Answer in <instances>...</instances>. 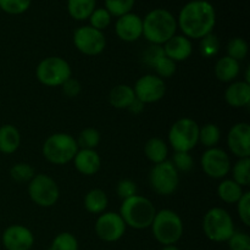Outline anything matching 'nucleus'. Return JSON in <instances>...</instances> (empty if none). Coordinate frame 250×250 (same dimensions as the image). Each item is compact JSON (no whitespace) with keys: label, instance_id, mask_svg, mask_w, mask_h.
Masks as SVG:
<instances>
[{"label":"nucleus","instance_id":"f257e3e1","mask_svg":"<svg viewBox=\"0 0 250 250\" xmlns=\"http://www.w3.org/2000/svg\"><path fill=\"white\" fill-rule=\"evenodd\" d=\"M216 23L214 6L207 0H192L181 9L177 27L188 39H202L212 33Z\"/></svg>","mask_w":250,"mask_h":250},{"label":"nucleus","instance_id":"f03ea898","mask_svg":"<svg viewBox=\"0 0 250 250\" xmlns=\"http://www.w3.org/2000/svg\"><path fill=\"white\" fill-rule=\"evenodd\" d=\"M177 31V20L166 9H154L143 19V37L150 44L164 45Z\"/></svg>","mask_w":250,"mask_h":250},{"label":"nucleus","instance_id":"7ed1b4c3","mask_svg":"<svg viewBox=\"0 0 250 250\" xmlns=\"http://www.w3.org/2000/svg\"><path fill=\"white\" fill-rule=\"evenodd\" d=\"M119 214L126 226L134 229H144L150 227L153 224L156 209L150 199L137 194L128 199L122 200Z\"/></svg>","mask_w":250,"mask_h":250},{"label":"nucleus","instance_id":"20e7f679","mask_svg":"<svg viewBox=\"0 0 250 250\" xmlns=\"http://www.w3.org/2000/svg\"><path fill=\"white\" fill-rule=\"evenodd\" d=\"M154 238L161 246L176 244L183 236V221L177 212L170 209L156 211L151 224Z\"/></svg>","mask_w":250,"mask_h":250},{"label":"nucleus","instance_id":"39448f33","mask_svg":"<svg viewBox=\"0 0 250 250\" xmlns=\"http://www.w3.org/2000/svg\"><path fill=\"white\" fill-rule=\"evenodd\" d=\"M78 149L80 148L75 137L68 133L59 132L51 134L45 139L42 153L45 160L53 165H66L73 160Z\"/></svg>","mask_w":250,"mask_h":250},{"label":"nucleus","instance_id":"423d86ee","mask_svg":"<svg viewBox=\"0 0 250 250\" xmlns=\"http://www.w3.org/2000/svg\"><path fill=\"white\" fill-rule=\"evenodd\" d=\"M203 231L209 241L215 243L227 242L236 232L231 214L224 208H211L203 219Z\"/></svg>","mask_w":250,"mask_h":250},{"label":"nucleus","instance_id":"0eeeda50","mask_svg":"<svg viewBox=\"0 0 250 250\" xmlns=\"http://www.w3.org/2000/svg\"><path fill=\"white\" fill-rule=\"evenodd\" d=\"M36 77L46 87H61L72 77L71 66L60 56H49L42 60L36 68Z\"/></svg>","mask_w":250,"mask_h":250},{"label":"nucleus","instance_id":"6e6552de","mask_svg":"<svg viewBox=\"0 0 250 250\" xmlns=\"http://www.w3.org/2000/svg\"><path fill=\"white\" fill-rule=\"evenodd\" d=\"M199 125L189 117H182L171 126L168 143L175 151L189 153L199 143Z\"/></svg>","mask_w":250,"mask_h":250},{"label":"nucleus","instance_id":"1a4fd4ad","mask_svg":"<svg viewBox=\"0 0 250 250\" xmlns=\"http://www.w3.org/2000/svg\"><path fill=\"white\" fill-rule=\"evenodd\" d=\"M149 185L156 194L167 197L177 190L180 185V172L176 170L171 160L155 164L149 173Z\"/></svg>","mask_w":250,"mask_h":250},{"label":"nucleus","instance_id":"9d476101","mask_svg":"<svg viewBox=\"0 0 250 250\" xmlns=\"http://www.w3.org/2000/svg\"><path fill=\"white\" fill-rule=\"evenodd\" d=\"M28 195L38 207L50 208L58 203L60 189L54 178L45 173H38L28 182Z\"/></svg>","mask_w":250,"mask_h":250},{"label":"nucleus","instance_id":"9b49d317","mask_svg":"<svg viewBox=\"0 0 250 250\" xmlns=\"http://www.w3.org/2000/svg\"><path fill=\"white\" fill-rule=\"evenodd\" d=\"M73 44L78 51L88 56L99 55L106 46V38L102 31L92 26H82L73 33Z\"/></svg>","mask_w":250,"mask_h":250},{"label":"nucleus","instance_id":"f8f14e48","mask_svg":"<svg viewBox=\"0 0 250 250\" xmlns=\"http://www.w3.org/2000/svg\"><path fill=\"white\" fill-rule=\"evenodd\" d=\"M204 173L215 180L225 178L231 172V159L229 155L221 148H210L203 153L200 159Z\"/></svg>","mask_w":250,"mask_h":250},{"label":"nucleus","instance_id":"ddd939ff","mask_svg":"<svg viewBox=\"0 0 250 250\" xmlns=\"http://www.w3.org/2000/svg\"><path fill=\"white\" fill-rule=\"evenodd\" d=\"M126 224L117 212H103L97 219L94 229L99 239L106 243L120 241L126 233Z\"/></svg>","mask_w":250,"mask_h":250},{"label":"nucleus","instance_id":"4468645a","mask_svg":"<svg viewBox=\"0 0 250 250\" xmlns=\"http://www.w3.org/2000/svg\"><path fill=\"white\" fill-rule=\"evenodd\" d=\"M133 88L136 98L146 104L156 103L164 98L166 93V84L163 78L156 75H144L138 78Z\"/></svg>","mask_w":250,"mask_h":250},{"label":"nucleus","instance_id":"2eb2a0df","mask_svg":"<svg viewBox=\"0 0 250 250\" xmlns=\"http://www.w3.org/2000/svg\"><path fill=\"white\" fill-rule=\"evenodd\" d=\"M227 146L237 158H250V125L247 122L233 125L227 134Z\"/></svg>","mask_w":250,"mask_h":250},{"label":"nucleus","instance_id":"dca6fc26","mask_svg":"<svg viewBox=\"0 0 250 250\" xmlns=\"http://www.w3.org/2000/svg\"><path fill=\"white\" fill-rule=\"evenodd\" d=\"M1 241L6 250H31L34 244V234L28 227L11 225L4 231Z\"/></svg>","mask_w":250,"mask_h":250},{"label":"nucleus","instance_id":"f3484780","mask_svg":"<svg viewBox=\"0 0 250 250\" xmlns=\"http://www.w3.org/2000/svg\"><path fill=\"white\" fill-rule=\"evenodd\" d=\"M117 37L124 42H136L143 36V19L133 12L119 17L115 24Z\"/></svg>","mask_w":250,"mask_h":250},{"label":"nucleus","instance_id":"a211bd4d","mask_svg":"<svg viewBox=\"0 0 250 250\" xmlns=\"http://www.w3.org/2000/svg\"><path fill=\"white\" fill-rule=\"evenodd\" d=\"M72 161L76 170L84 176L95 175L102 166V159L95 149H78Z\"/></svg>","mask_w":250,"mask_h":250},{"label":"nucleus","instance_id":"6ab92c4d","mask_svg":"<svg viewBox=\"0 0 250 250\" xmlns=\"http://www.w3.org/2000/svg\"><path fill=\"white\" fill-rule=\"evenodd\" d=\"M164 53L175 62L185 61L192 55L193 45L190 39L182 36H173L163 45Z\"/></svg>","mask_w":250,"mask_h":250},{"label":"nucleus","instance_id":"aec40b11","mask_svg":"<svg viewBox=\"0 0 250 250\" xmlns=\"http://www.w3.org/2000/svg\"><path fill=\"white\" fill-rule=\"evenodd\" d=\"M225 100L232 107H246L250 104V83L233 82L225 90Z\"/></svg>","mask_w":250,"mask_h":250},{"label":"nucleus","instance_id":"412c9836","mask_svg":"<svg viewBox=\"0 0 250 250\" xmlns=\"http://www.w3.org/2000/svg\"><path fill=\"white\" fill-rule=\"evenodd\" d=\"M239 72H241L239 61L227 55L220 58L215 63V76L221 82H232L238 77Z\"/></svg>","mask_w":250,"mask_h":250},{"label":"nucleus","instance_id":"4be33fe9","mask_svg":"<svg viewBox=\"0 0 250 250\" xmlns=\"http://www.w3.org/2000/svg\"><path fill=\"white\" fill-rule=\"evenodd\" d=\"M136 100V94L131 85L119 84L110 90L109 103L115 109H128L129 105Z\"/></svg>","mask_w":250,"mask_h":250},{"label":"nucleus","instance_id":"5701e85b","mask_svg":"<svg viewBox=\"0 0 250 250\" xmlns=\"http://www.w3.org/2000/svg\"><path fill=\"white\" fill-rule=\"evenodd\" d=\"M21 144L20 131L12 125H4L0 127V153L12 154Z\"/></svg>","mask_w":250,"mask_h":250},{"label":"nucleus","instance_id":"b1692460","mask_svg":"<svg viewBox=\"0 0 250 250\" xmlns=\"http://www.w3.org/2000/svg\"><path fill=\"white\" fill-rule=\"evenodd\" d=\"M144 154H146V159L155 165V164H160L167 160L168 146L165 141L158 138V137H154V138L149 139L144 146Z\"/></svg>","mask_w":250,"mask_h":250},{"label":"nucleus","instance_id":"393cba45","mask_svg":"<svg viewBox=\"0 0 250 250\" xmlns=\"http://www.w3.org/2000/svg\"><path fill=\"white\" fill-rule=\"evenodd\" d=\"M107 204H109V199H107L106 193L99 188L90 189L84 197V208L90 214H103L106 210Z\"/></svg>","mask_w":250,"mask_h":250},{"label":"nucleus","instance_id":"a878e982","mask_svg":"<svg viewBox=\"0 0 250 250\" xmlns=\"http://www.w3.org/2000/svg\"><path fill=\"white\" fill-rule=\"evenodd\" d=\"M243 187L234 182L233 180H224L217 187V195L222 202L227 204H237L243 195Z\"/></svg>","mask_w":250,"mask_h":250},{"label":"nucleus","instance_id":"bb28decb","mask_svg":"<svg viewBox=\"0 0 250 250\" xmlns=\"http://www.w3.org/2000/svg\"><path fill=\"white\" fill-rule=\"evenodd\" d=\"M95 0H67L68 14L77 21L89 19L92 12L95 10Z\"/></svg>","mask_w":250,"mask_h":250},{"label":"nucleus","instance_id":"cd10ccee","mask_svg":"<svg viewBox=\"0 0 250 250\" xmlns=\"http://www.w3.org/2000/svg\"><path fill=\"white\" fill-rule=\"evenodd\" d=\"M221 139V129L215 124H205L199 127V143L207 149L215 148Z\"/></svg>","mask_w":250,"mask_h":250},{"label":"nucleus","instance_id":"c85d7f7f","mask_svg":"<svg viewBox=\"0 0 250 250\" xmlns=\"http://www.w3.org/2000/svg\"><path fill=\"white\" fill-rule=\"evenodd\" d=\"M232 171V180L238 183L241 187H248L250 185V158L239 159Z\"/></svg>","mask_w":250,"mask_h":250},{"label":"nucleus","instance_id":"c756f323","mask_svg":"<svg viewBox=\"0 0 250 250\" xmlns=\"http://www.w3.org/2000/svg\"><path fill=\"white\" fill-rule=\"evenodd\" d=\"M78 241L70 232H61L51 242L48 250H78Z\"/></svg>","mask_w":250,"mask_h":250},{"label":"nucleus","instance_id":"7c9ffc66","mask_svg":"<svg viewBox=\"0 0 250 250\" xmlns=\"http://www.w3.org/2000/svg\"><path fill=\"white\" fill-rule=\"evenodd\" d=\"M227 56L234 59L237 61H242L247 58L249 51L248 43L246 39L241 38V37H236L232 38L227 44Z\"/></svg>","mask_w":250,"mask_h":250},{"label":"nucleus","instance_id":"2f4dec72","mask_svg":"<svg viewBox=\"0 0 250 250\" xmlns=\"http://www.w3.org/2000/svg\"><path fill=\"white\" fill-rule=\"evenodd\" d=\"M80 149H95L100 143V133L93 127L84 128L76 139Z\"/></svg>","mask_w":250,"mask_h":250},{"label":"nucleus","instance_id":"473e14b6","mask_svg":"<svg viewBox=\"0 0 250 250\" xmlns=\"http://www.w3.org/2000/svg\"><path fill=\"white\" fill-rule=\"evenodd\" d=\"M34 175V168L27 163H17L10 168V176L17 183H28Z\"/></svg>","mask_w":250,"mask_h":250},{"label":"nucleus","instance_id":"72a5a7b5","mask_svg":"<svg viewBox=\"0 0 250 250\" xmlns=\"http://www.w3.org/2000/svg\"><path fill=\"white\" fill-rule=\"evenodd\" d=\"M151 68H154L158 77L164 80V78L172 77L175 75L176 70H177V66H176L175 61L168 59L166 55H163L151 65Z\"/></svg>","mask_w":250,"mask_h":250},{"label":"nucleus","instance_id":"f704fd0d","mask_svg":"<svg viewBox=\"0 0 250 250\" xmlns=\"http://www.w3.org/2000/svg\"><path fill=\"white\" fill-rule=\"evenodd\" d=\"M136 0H105V9L111 16L121 17L132 11Z\"/></svg>","mask_w":250,"mask_h":250},{"label":"nucleus","instance_id":"c9c22d12","mask_svg":"<svg viewBox=\"0 0 250 250\" xmlns=\"http://www.w3.org/2000/svg\"><path fill=\"white\" fill-rule=\"evenodd\" d=\"M111 15L109 14L106 9L100 7V9H95L89 16V22L93 28L98 29V31H104L105 28L110 26L111 23Z\"/></svg>","mask_w":250,"mask_h":250},{"label":"nucleus","instance_id":"e433bc0d","mask_svg":"<svg viewBox=\"0 0 250 250\" xmlns=\"http://www.w3.org/2000/svg\"><path fill=\"white\" fill-rule=\"evenodd\" d=\"M199 48L200 54H202L204 58H212V56L217 55V53H219L220 50L219 38H217V36H215L214 33L208 34L204 38H202Z\"/></svg>","mask_w":250,"mask_h":250},{"label":"nucleus","instance_id":"4c0bfd02","mask_svg":"<svg viewBox=\"0 0 250 250\" xmlns=\"http://www.w3.org/2000/svg\"><path fill=\"white\" fill-rule=\"evenodd\" d=\"M32 0H0V9L9 15H21L31 6Z\"/></svg>","mask_w":250,"mask_h":250},{"label":"nucleus","instance_id":"58836bf2","mask_svg":"<svg viewBox=\"0 0 250 250\" xmlns=\"http://www.w3.org/2000/svg\"><path fill=\"white\" fill-rule=\"evenodd\" d=\"M171 163L173 164L178 172H188L194 166V160H193L192 155L186 151H175Z\"/></svg>","mask_w":250,"mask_h":250},{"label":"nucleus","instance_id":"ea45409f","mask_svg":"<svg viewBox=\"0 0 250 250\" xmlns=\"http://www.w3.org/2000/svg\"><path fill=\"white\" fill-rule=\"evenodd\" d=\"M229 250H250V237L246 232H234L227 241Z\"/></svg>","mask_w":250,"mask_h":250},{"label":"nucleus","instance_id":"a19ab883","mask_svg":"<svg viewBox=\"0 0 250 250\" xmlns=\"http://www.w3.org/2000/svg\"><path fill=\"white\" fill-rule=\"evenodd\" d=\"M237 211L241 221L246 226H250V193L244 192L241 199L237 202Z\"/></svg>","mask_w":250,"mask_h":250},{"label":"nucleus","instance_id":"79ce46f5","mask_svg":"<svg viewBox=\"0 0 250 250\" xmlns=\"http://www.w3.org/2000/svg\"><path fill=\"white\" fill-rule=\"evenodd\" d=\"M116 192L119 198H121L122 200H126L128 198L134 197L137 195V192H138V188H137V185L132 180H121L119 183H117Z\"/></svg>","mask_w":250,"mask_h":250},{"label":"nucleus","instance_id":"37998d69","mask_svg":"<svg viewBox=\"0 0 250 250\" xmlns=\"http://www.w3.org/2000/svg\"><path fill=\"white\" fill-rule=\"evenodd\" d=\"M163 55H165L163 45H155V44H151L150 46H148V48L144 50L143 61L146 65H148L149 67H151V65H153V63Z\"/></svg>","mask_w":250,"mask_h":250},{"label":"nucleus","instance_id":"c03bdc74","mask_svg":"<svg viewBox=\"0 0 250 250\" xmlns=\"http://www.w3.org/2000/svg\"><path fill=\"white\" fill-rule=\"evenodd\" d=\"M61 88H62L63 94L68 98L78 97V94L81 93V83L72 77L68 78V80L61 85Z\"/></svg>","mask_w":250,"mask_h":250},{"label":"nucleus","instance_id":"a18cd8bd","mask_svg":"<svg viewBox=\"0 0 250 250\" xmlns=\"http://www.w3.org/2000/svg\"><path fill=\"white\" fill-rule=\"evenodd\" d=\"M127 110H129L132 114H136V115L141 114V112L144 110V104L142 102H139V100L136 98V100L129 105V107Z\"/></svg>","mask_w":250,"mask_h":250},{"label":"nucleus","instance_id":"49530a36","mask_svg":"<svg viewBox=\"0 0 250 250\" xmlns=\"http://www.w3.org/2000/svg\"><path fill=\"white\" fill-rule=\"evenodd\" d=\"M161 250H180V248L176 247V244H172V246H163Z\"/></svg>","mask_w":250,"mask_h":250}]
</instances>
